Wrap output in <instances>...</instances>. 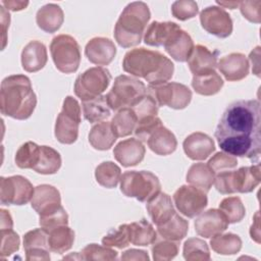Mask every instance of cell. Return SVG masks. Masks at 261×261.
Instances as JSON below:
<instances>
[{
    "mask_svg": "<svg viewBox=\"0 0 261 261\" xmlns=\"http://www.w3.org/2000/svg\"><path fill=\"white\" fill-rule=\"evenodd\" d=\"M198 4L192 0L175 1L171 5L172 15L179 20H187L198 14Z\"/></svg>",
    "mask_w": 261,
    "mask_h": 261,
    "instance_id": "681fc988",
    "label": "cell"
},
{
    "mask_svg": "<svg viewBox=\"0 0 261 261\" xmlns=\"http://www.w3.org/2000/svg\"><path fill=\"white\" fill-rule=\"evenodd\" d=\"M95 177L100 186L107 189H113L120 181L121 170L114 162L104 161L96 167Z\"/></svg>",
    "mask_w": 261,
    "mask_h": 261,
    "instance_id": "f35d334b",
    "label": "cell"
},
{
    "mask_svg": "<svg viewBox=\"0 0 261 261\" xmlns=\"http://www.w3.org/2000/svg\"><path fill=\"white\" fill-rule=\"evenodd\" d=\"M228 224L227 219L218 209H209L203 213L201 212L194 222L196 232L206 239L223 232Z\"/></svg>",
    "mask_w": 261,
    "mask_h": 261,
    "instance_id": "9a60e30c",
    "label": "cell"
},
{
    "mask_svg": "<svg viewBox=\"0 0 261 261\" xmlns=\"http://www.w3.org/2000/svg\"><path fill=\"white\" fill-rule=\"evenodd\" d=\"M178 29L180 27L173 21H152L145 32L144 42L153 47L164 46L170 36Z\"/></svg>",
    "mask_w": 261,
    "mask_h": 261,
    "instance_id": "83f0119b",
    "label": "cell"
},
{
    "mask_svg": "<svg viewBox=\"0 0 261 261\" xmlns=\"http://www.w3.org/2000/svg\"><path fill=\"white\" fill-rule=\"evenodd\" d=\"M147 93L159 106L172 109H184L192 100V91L184 84L171 82L161 85H149Z\"/></svg>",
    "mask_w": 261,
    "mask_h": 261,
    "instance_id": "8fae6325",
    "label": "cell"
},
{
    "mask_svg": "<svg viewBox=\"0 0 261 261\" xmlns=\"http://www.w3.org/2000/svg\"><path fill=\"white\" fill-rule=\"evenodd\" d=\"M118 253L107 247V246H99L97 244H89L82 251V259L85 260H115L117 259Z\"/></svg>",
    "mask_w": 261,
    "mask_h": 261,
    "instance_id": "7bdbcfd3",
    "label": "cell"
},
{
    "mask_svg": "<svg viewBox=\"0 0 261 261\" xmlns=\"http://www.w3.org/2000/svg\"><path fill=\"white\" fill-rule=\"evenodd\" d=\"M215 174L205 163H194L188 170L187 181L192 186L208 193L214 184Z\"/></svg>",
    "mask_w": 261,
    "mask_h": 261,
    "instance_id": "d6a6232c",
    "label": "cell"
},
{
    "mask_svg": "<svg viewBox=\"0 0 261 261\" xmlns=\"http://www.w3.org/2000/svg\"><path fill=\"white\" fill-rule=\"evenodd\" d=\"M188 65L193 75L215 70L217 66L216 53L210 51L203 45H197L194 47L188 59Z\"/></svg>",
    "mask_w": 261,
    "mask_h": 261,
    "instance_id": "d4e9b609",
    "label": "cell"
},
{
    "mask_svg": "<svg viewBox=\"0 0 261 261\" xmlns=\"http://www.w3.org/2000/svg\"><path fill=\"white\" fill-rule=\"evenodd\" d=\"M182 255L187 261H208L211 258L207 243L199 238H191L185 242Z\"/></svg>",
    "mask_w": 261,
    "mask_h": 261,
    "instance_id": "ab89813d",
    "label": "cell"
},
{
    "mask_svg": "<svg viewBox=\"0 0 261 261\" xmlns=\"http://www.w3.org/2000/svg\"><path fill=\"white\" fill-rule=\"evenodd\" d=\"M35 193L31 181L21 175L0 178V201L3 205H25Z\"/></svg>",
    "mask_w": 261,
    "mask_h": 261,
    "instance_id": "7c38bea8",
    "label": "cell"
},
{
    "mask_svg": "<svg viewBox=\"0 0 261 261\" xmlns=\"http://www.w3.org/2000/svg\"><path fill=\"white\" fill-rule=\"evenodd\" d=\"M137 121L138 119L134 110L127 107L118 110L110 123L116 138H123L134 133Z\"/></svg>",
    "mask_w": 261,
    "mask_h": 261,
    "instance_id": "d590c367",
    "label": "cell"
},
{
    "mask_svg": "<svg viewBox=\"0 0 261 261\" xmlns=\"http://www.w3.org/2000/svg\"><path fill=\"white\" fill-rule=\"evenodd\" d=\"M259 56H260V47L257 46L251 53H250V61L253 65L254 73L259 76Z\"/></svg>",
    "mask_w": 261,
    "mask_h": 261,
    "instance_id": "6f0895ef",
    "label": "cell"
},
{
    "mask_svg": "<svg viewBox=\"0 0 261 261\" xmlns=\"http://www.w3.org/2000/svg\"><path fill=\"white\" fill-rule=\"evenodd\" d=\"M250 236L256 243H260V229H259V212L257 211L254 217L253 224L250 228Z\"/></svg>",
    "mask_w": 261,
    "mask_h": 261,
    "instance_id": "9f6ffc18",
    "label": "cell"
},
{
    "mask_svg": "<svg viewBox=\"0 0 261 261\" xmlns=\"http://www.w3.org/2000/svg\"><path fill=\"white\" fill-rule=\"evenodd\" d=\"M151 251L155 261H168L177 255L178 244L173 241H160L152 246Z\"/></svg>",
    "mask_w": 261,
    "mask_h": 261,
    "instance_id": "bcb514c9",
    "label": "cell"
},
{
    "mask_svg": "<svg viewBox=\"0 0 261 261\" xmlns=\"http://www.w3.org/2000/svg\"><path fill=\"white\" fill-rule=\"evenodd\" d=\"M130 243L128 224H121L116 229L110 230L103 239L102 244L107 247H116L123 249Z\"/></svg>",
    "mask_w": 261,
    "mask_h": 261,
    "instance_id": "ee69618b",
    "label": "cell"
},
{
    "mask_svg": "<svg viewBox=\"0 0 261 261\" xmlns=\"http://www.w3.org/2000/svg\"><path fill=\"white\" fill-rule=\"evenodd\" d=\"M31 206L39 216L54 212L62 206L60 193L55 187L50 185L37 186L31 200Z\"/></svg>",
    "mask_w": 261,
    "mask_h": 261,
    "instance_id": "2e32d148",
    "label": "cell"
},
{
    "mask_svg": "<svg viewBox=\"0 0 261 261\" xmlns=\"http://www.w3.org/2000/svg\"><path fill=\"white\" fill-rule=\"evenodd\" d=\"M240 10L244 17L251 22H260L261 1H243L240 2Z\"/></svg>",
    "mask_w": 261,
    "mask_h": 261,
    "instance_id": "816d5d0a",
    "label": "cell"
},
{
    "mask_svg": "<svg viewBox=\"0 0 261 261\" xmlns=\"http://www.w3.org/2000/svg\"><path fill=\"white\" fill-rule=\"evenodd\" d=\"M9 22H10V15L9 13L6 11V8L4 6L1 7V24H2V50L5 48L6 46V42H7V38H6V32H7V28L9 27Z\"/></svg>",
    "mask_w": 261,
    "mask_h": 261,
    "instance_id": "db71d44e",
    "label": "cell"
},
{
    "mask_svg": "<svg viewBox=\"0 0 261 261\" xmlns=\"http://www.w3.org/2000/svg\"><path fill=\"white\" fill-rule=\"evenodd\" d=\"M212 250L220 255H234L242 249V240L238 234L218 233L210 240Z\"/></svg>",
    "mask_w": 261,
    "mask_h": 261,
    "instance_id": "74e56055",
    "label": "cell"
},
{
    "mask_svg": "<svg viewBox=\"0 0 261 261\" xmlns=\"http://www.w3.org/2000/svg\"><path fill=\"white\" fill-rule=\"evenodd\" d=\"M146 143L152 152L161 156L173 153L177 147L175 136L163 124L156 127L150 134Z\"/></svg>",
    "mask_w": 261,
    "mask_h": 261,
    "instance_id": "cb8c5ba5",
    "label": "cell"
},
{
    "mask_svg": "<svg viewBox=\"0 0 261 261\" xmlns=\"http://www.w3.org/2000/svg\"><path fill=\"white\" fill-rule=\"evenodd\" d=\"M37 105V96L31 80L24 74L6 76L1 83L0 110L5 116L18 120L31 117Z\"/></svg>",
    "mask_w": 261,
    "mask_h": 261,
    "instance_id": "3957f363",
    "label": "cell"
},
{
    "mask_svg": "<svg viewBox=\"0 0 261 261\" xmlns=\"http://www.w3.org/2000/svg\"><path fill=\"white\" fill-rule=\"evenodd\" d=\"M39 223L42 228H44L47 232H49L51 229L57 226L67 225L68 215L65 209L61 206L59 209H57L54 212L39 216Z\"/></svg>",
    "mask_w": 261,
    "mask_h": 261,
    "instance_id": "c3c4849f",
    "label": "cell"
},
{
    "mask_svg": "<svg viewBox=\"0 0 261 261\" xmlns=\"http://www.w3.org/2000/svg\"><path fill=\"white\" fill-rule=\"evenodd\" d=\"M147 94V88L138 79L121 74L115 77L111 90L107 93V103L113 111L133 107Z\"/></svg>",
    "mask_w": 261,
    "mask_h": 261,
    "instance_id": "8992f818",
    "label": "cell"
},
{
    "mask_svg": "<svg viewBox=\"0 0 261 261\" xmlns=\"http://www.w3.org/2000/svg\"><path fill=\"white\" fill-rule=\"evenodd\" d=\"M81 106L76 99L67 96L63 100L62 109L58 114L54 127V135L61 144H73L79 136V126L82 121Z\"/></svg>",
    "mask_w": 261,
    "mask_h": 261,
    "instance_id": "9c48e42d",
    "label": "cell"
},
{
    "mask_svg": "<svg viewBox=\"0 0 261 261\" xmlns=\"http://www.w3.org/2000/svg\"><path fill=\"white\" fill-rule=\"evenodd\" d=\"M23 249L25 259L31 260H50L48 232L44 228H35L24 233Z\"/></svg>",
    "mask_w": 261,
    "mask_h": 261,
    "instance_id": "e0dca14e",
    "label": "cell"
},
{
    "mask_svg": "<svg viewBox=\"0 0 261 261\" xmlns=\"http://www.w3.org/2000/svg\"><path fill=\"white\" fill-rule=\"evenodd\" d=\"M85 55L90 62L96 65H108L116 55V47L110 39L96 37L87 43Z\"/></svg>",
    "mask_w": 261,
    "mask_h": 261,
    "instance_id": "ac0fdd59",
    "label": "cell"
},
{
    "mask_svg": "<svg viewBox=\"0 0 261 261\" xmlns=\"http://www.w3.org/2000/svg\"><path fill=\"white\" fill-rule=\"evenodd\" d=\"M111 82V74L107 68L91 67L79 74L74 82V94L82 101L92 100L102 95Z\"/></svg>",
    "mask_w": 261,
    "mask_h": 261,
    "instance_id": "30bf717a",
    "label": "cell"
},
{
    "mask_svg": "<svg viewBox=\"0 0 261 261\" xmlns=\"http://www.w3.org/2000/svg\"><path fill=\"white\" fill-rule=\"evenodd\" d=\"M219 210L223 213L228 223L242 221L246 214L245 206L239 197L224 198L219 204Z\"/></svg>",
    "mask_w": 261,
    "mask_h": 261,
    "instance_id": "b9f144b4",
    "label": "cell"
},
{
    "mask_svg": "<svg viewBox=\"0 0 261 261\" xmlns=\"http://www.w3.org/2000/svg\"><path fill=\"white\" fill-rule=\"evenodd\" d=\"M130 108L134 110L138 121L145 120V119H148L151 117H155V116H157V113H158L157 103L148 94L146 96H144L137 104H135Z\"/></svg>",
    "mask_w": 261,
    "mask_h": 261,
    "instance_id": "7dc6e473",
    "label": "cell"
},
{
    "mask_svg": "<svg viewBox=\"0 0 261 261\" xmlns=\"http://www.w3.org/2000/svg\"><path fill=\"white\" fill-rule=\"evenodd\" d=\"M121 260H142L148 261L149 256L146 251L144 250H137V249H129L124 251L120 257Z\"/></svg>",
    "mask_w": 261,
    "mask_h": 261,
    "instance_id": "f5cc1de1",
    "label": "cell"
},
{
    "mask_svg": "<svg viewBox=\"0 0 261 261\" xmlns=\"http://www.w3.org/2000/svg\"><path fill=\"white\" fill-rule=\"evenodd\" d=\"M189 230V222L176 212L164 223L157 226V231L165 240L179 242L182 240Z\"/></svg>",
    "mask_w": 261,
    "mask_h": 261,
    "instance_id": "4dcf8cb0",
    "label": "cell"
},
{
    "mask_svg": "<svg viewBox=\"0 0 261 261\" xmlns=\"http://www.w3.org/2000/svg\"><path fill=\"white\" fill-rule=\"evenodd\" d=\"M64 21V13L61 7L55 3H48L42 6L36 14L38 27L49 34L57 32Z\"/></svg>",
    "mask_w": 261,
    "mask_h": 261,
    "instance_id": "4316f807",
    "label": "cell"
},
{
    "mask_svg": "<svg viewBox=\"0 0 261 261\" xmlns=\"http://www.w3.org/2000/svg\"><path fill=\"white\" fill-rule=\"evenodd\" d=\"M192 87L195 92L202 96H212L217 94L223 87V80L215 71L193 75Z\"/></svg>",
    "mask_w": 261,
    "mask_h": 261,
    "instance_id": "f546056e",
    "label": "cell"
},
{
    "mask_svg": "<svg viewBox=\"0 0 261 261\" xmlns=\"http://www.w3.org/2000/svg\"><path fill=\"white\" fill-rule=\"evenodd\" d=\"M19 244V236L12 228L1 229V258L10 256L11 254L18 251Z\"/></svg>",
    "mask_w": 261,
    "mask_h": 261,
    "instance_id": "f907efd6",
    "label": "cell"
},
{
    "mask_svg": "<svg viewBox=\"0 0 261 261\" xmlns=\"http://www.w3.org/2000/svg\"><path fill=\"white\" fill-rule=\"evenodd\" d=\"M145 153V146L136 138L123 140L119 142L113 149L114 158L124 167L136 166L141 163L144 159Z\"/></svg>",
    "mask_w": 261,
    "mask_h": 261,
    "instance_id": "d6986e66",
    "label": "cell"
},
{
    "mask_svg": "<svg viewBox=\"0 0 261 261\" xmlns=\"http://www.w3.org/2000/svg\"><path fill=\"white\" fill-rule=\"evenodd\" d=\"M182 148L190 159L205 160L215 151V144L212 138L208 135L196 132L185 139Z\"/></svg>",
    "mask_w": 261,
    "mask_h": 261,
    "instance_id": "ffe728a7",
    "label": "cell"
},
{
    "mask_svg": "<svg viewBox=\"0 0 261 261\" xmlns=\"http://www.w3.org/2000/svg\"><path fill=\"white\" fill-rule=\"evenodd\" d=\"M146 208L150 218L157 226L167 221L175 213L170 196L162 192L151 198L147 202Z\"/></svg>",
    "mask_w": 261,
    "mask_h": 261,
    "instance_id": "484cf974",
    "label": "cell"
},
{
    "mask_svg": "<svg viewBox=\"0 0 261 261\" xmlns=\"http://www.w3.org/2000/svg\"><path fill=\"white\" fill-rule=\"evenodd\" d=\"M216 3L224 8H229V9H234L240 5V2L238 1H216Z\"/></svg>",
    "mask_w": 261,
    "mask_h": 261,
    "instance_id": "91938a15",
    "label": "cell"
},
{
    "mask_svg": "<svg viewBox=\"0 0 261 261\" xmlns=\"http://www.w3.org/2000/svg\"><path fill=\"white\" fill-rule=\"evenodd\" d=\"M61 156L49 146H40V156L34 170L41 174H54L61 167Z\"/></svg>",
    "mask_w": 261,
    "mask_h": 261,
    "instance_id": "8d00e7d4",
    "label": "cell"
},
{
    "mask_svg": "<svg viewBox=\"0 0 261 261\" xmlns=\"http://www.w3.org/2000/svg\"><path fill=\"white\" fill-rule=\"evenodd\" d=\"M217 67L228 82H239L249 74V61L242 53H230L220 58Z\"/></svg>",
    "mask_w": 261,
    "mask_h": 261,
    "instance_id": "44dd1931",
    "label": "cell"
},
{
    "mask_svg": "<svg viewBox=\"0 0 261 261\" xmlns=\"http://www.w3.org/2000/svg\"><path fill=\"white\" fill-rule=\"evenodd\" d=\"M122 68L134 76L143 77L150 85H161L172 77L174 64L159 51L141 47L125 53Z\"/></svg>",
    "mask_w": 261,
    "mask_h": 261,
    "instance_id": "7a4b0ae2",
    "label": "cell"
},
{
    "mask_svg": "<svg viewBox=\"0 0 261 261\" xmlns=\"http://www.w3.org/2000/svg\"><path fill=\"white\" fill-rule=\"evenodd\" d=\"M83 114L90 123L102 122L110 116V107L107 103L106 96H99L92 100L82 101Z\"/></svg>",
    "mask_w": 261,
    "mask_h": 261,
    "instance_id": "836d02e7",
    "label": "cell"
},
{
    "mask_svg": "<svg viewBox=\"0 0 261 261\" xmlns=\"http://www.w3.org/2000/svg\"><path fill=\"white\" fill-rule=\"evenodd\" d=\"M151 13L142 1L128 3L120 13L114 27V39L122 48H130L141 43Z\"/></svg>",
    "mask_w": 261,
    "mask_h": 261,
    "instance_id": "277c9868",
    "label": "cell"
},
{
    "mask_svg": "<svg viewBox=\"0 0 261 261\" xmlns=\"http://www.w3.org/2000/svg\"><path fill=\"white\" fill-rule=\"evenodd\" d=\"M260 102L238 100L223 111L214 137L225 153L257 159L261 150Z\"/></svg>",
    "mask_w": 261,
    "mask_h": 261,
    "instance_id": "6da1fadb",
    "label": "cell"
},
{
    "mask_svg": "<svg viewBox=\"0 0 261 261\" xmlns=\"http://www.w3.org/2000/svg\"><path fill=\"white\" fill-rule=\"evenodd\" d=\"M74 242V231L67 225H60L48 232V246L50 251L63 254L68 251Z\"/></svg>",
    "mask_w": 261,
    "mask_h": 261,
    "instance_id": "1f68e13d",
    "label": "cell"
},
{
    "mask_svg": "<svg viewBox=\"0 0 261 261\" xmlns=\"http://www.w3.org/2000/svg\"><path fill=\"white\" fill-rule=\"evenodd\" d=\"M128 231L130 243L135 246H149L154 244L157 239V232L152 224L144 218L129 223Z\"/></svg>",
    "mask_w": 261,
    "mask_h": 261,
    "instance_id": "e575fe53",
    "label": "cell"
},
{
    "mask_svg": "<svg viewBox=\"0 0 261 261\" xmlns=\"http://www.w3.org/2000/svg\"><path fill=\"white\" fill-rule=\"evenodd\" d=\"M202 28L217 38H227L232 33V19L222 7L208 6L200 12Z\"/></svg>",
    "mask_w": 261,
    "mask_h": 261,
    "instance_id": "5bb4252c",
    "label": "cell"
},
{
    "mask_svg": "<svg viewBox=\"0 0 261 261\" xmlns=\"http://www.w3.org/2000/svg\"><path fill=\"white\" fill-rule=\"evenodd\" d=\"M116 139L117 138L112 130L111 123L108 121H102L95 124L89 133V142L91 146L100 151L109 150Z\"/></svg>",
    "mask_w": 261,
    "mask_h": 261,
    "instance_id": "f1b7e54d",
    "label": "cell"
},
{
    "mask_svg": "<svg viewBox=\"0 0 261 261\" xmlns=\"http://www.w3.org/2000/svg\"><path fill=\"white\" fill-rule=\"evenodd\" d=\"M207 165L214 172V174H218L233 169L238 165V160L234 156L228 153L218 152L209 159Z\"/></svg>",
    "mask_w": 261,
    "mask_h": 261,
    "instance_id": "f6af8a7d",
    "label": "cell"
},
{
    "mask_svg": "<svg viewBox=\"0 0 261 261\" xmlns=\"http://www.w3.org/2000/svg\"><path fill=\"white\" fill-rule=\"evenodd\" d=\"M163 47L171 58L179 62H186L195 46L191 36L180 28L170 36Z\"/></svg>",
    "mask_w": 261,
    "mask_h": 261,
    "instance_id": "7402d4cb",
    "label": "cell"
},
{
    "mask_svg": "<svg viewBox=\"0 0 261 261\" xmlns=\"http://www.w3.org/2000/svg\"><path fill=\"white\" fill-rule=\"evenodd\" d=\"M40 156V146L34 142H25L16 151L14 161L21 169H33Z\"/></svg>",
    "mask_w": 261,
    "mask_h": 261,
    "instance_id": "60d3db41",
    "label": "cell"
},
{
    "mask_svg": "<svg viewBox=\"0 0 261 261\" xmlns=\"http://www.w3.org/2000/svg\"><path fill=\"white\" fill-rule=\"evenodd\" d=\"M161 190L158 177L147 170L125 171L120 177V191L128 198L148 202Z\"/></svg>",
    "mask_w": 261,
    "mask_h": 261,
    "instance_id": "52a82bcc",
    "label": "cell"
},
{
    "mask_svg": "<svg viewBox=\"0 0 261 261\" xmlns=\"http://www.w3.org/2000/svg\"><path fill=\"white\" fill-rule=\"evenodd\" d=\"M260 165L256 164L216 174L214 186L216 190L223 195L250 193L260 184Z\"/></svg>",
    "mask_w": 261,
    "mask_h": 261,
    "instance_id": "5b68a950",
    "label": "cell"
},
{
    "mask_svg": "<svg viewBox=\"0 0 261 261\" xmlns=\"http://www.w3.org/2000/svg\"><path fill=\"white\" fill-rule=\"evenodd\" d=\"M1 229H7V228H12L13 222H12V218L11 215L9 214V212L7 210L1 209Z\"/></svg>",
    "mask_w": 261,
    "mask_h": 261,
    "instance_id": "680465c9",
    "label": "cell"
},
{
    "mask_svg": "<svg viewBox=\"0 0 261 261\" xmlns=\"http://www.w3.org/2000/svg\"><path fill=\"white\" fill-rule=\"evenodd\" d=\"M173 201L176 209L189 218L199 215L208 204L205 192L194 186L187 185L179 187L175 191Z\"/></svg>",
    "mask_w": 261,
    "mask_h": 261,
    "instance_id": "4fadbf2b",
    "label": "cell"
},
{
    "mask_svg": "<svg viewBox=\"0 0 261 261\" xmlns=\"http://www.w3.org/2000/svg\"><path fill=\"white\" fill-rule=\"evenodd\" d=\"M47 49L40 41H31L21 51V65L28 72H37L47 63Z\"/></svg>",
    "mask_w": 261,
    "mask_h": 261,
    "instance_id": "603a6c76",
    "label": "cell"
},
{
    "mask_svg": "<svg viewBox=\"0 0 261 261\" xmlns=\"http://www.w3.org/2000/svg\"><path fill=\"white\" fill-rule=\"evenodd\" d=\"M1 3L6 9L11 10V11L22 10L29 5L28 1H10V0L6 1V0H3V1H1Z\"/></svg>",
    "mask_w": 261,
    "mask_h": 261,
    "instance_id": "11a10c76",
    "label": "cell"
},
{
    "mask_svg": "<svg viewBox=\"0 0 261 261\" xmlns=\"http://www.w3.org/2000/svg\"><path fill=\"white\" fill-rule=\"evenodd\" d=\"M50 52L59 71L72 73L77 70L81 62V48L73 37L65 34L54 37L50 44Z\"/></svg>",
    "mask_w": 261,
    "mask_h": 261,
    "instance_id": "ba28073f",
    "label": "cell"
}]
</instances>
